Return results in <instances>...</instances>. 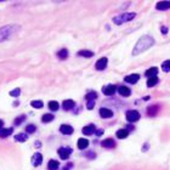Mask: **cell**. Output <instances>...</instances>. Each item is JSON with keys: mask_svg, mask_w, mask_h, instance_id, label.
Here are the masks:
<instances>
[{"mask_svg": "<svg viewBox=\"0 0 170 170\" xmlns=\"http://www.w3.org/2000/svg\"><path fill=\"white\" fill-rule=\"evenodd\" d=\"M153 45H154V39H153L151 35H142V37L137 40V43H136V45H135V48H134V50H133V55H134V56H137V55H140L141 52L148 50V49H150L151 46H153Z\"/></svg>", "mask_w": 170, "mask_h": 170, "instance_id": "1", "label": "cell"}, {"mask_svg": "<svg viewBox=\"0 0 170 170\" xmlns=\"http://www.w3.org/2000/svg\"><path fill=\"white\" fill-rule=\"evenodd\" d=\"M135 16H136V15H135L134 12H124V13H120V15L115 16V17L113 18V22H114L115 24L119 26V24H123V23H126V22L134 19Z\"/></svg>", "mask_w": 170, "mask_h": 170, "instance_id": "2", "label": "cell"}, {"mask_svg": "<svg viewBox=\"0 0 170 170\" xmlns=\"http://www.w3.org/2000/svg\"><path fill=\"white\" fill-rule=\"evenodd\" d=\"M15 33V26H6L0 29V41L9 39Z\"/></svg>", "mask_w": 170, "mask_h": 170, "instance_id": "3", "label": "cell"}, {"mask_svg": "<svg viewBox=\"0 0 170 170\" xmlns=\"http://www.w3.org/2000/svg\"><path fill=\"white\" fill-rule=\"evenodd\" d=\"M125 117H126V120H128L129 123H135V122H137V120L140 119V113H139L137 111L131 109V111H128V112H126Z\"/></svg>", "mask_w": 170, "mask_h": 170, "instance_id": "4", "label": "cell"}, {"mask_svg": "<svg viewBox=\"0 0 170 170\" xmlns=\"http://www.w3.org/2000/svg\"><path fill=\"white\" fill-rule=\"evenodd\" d=\"M72 152H73V150H72L71 147H61V148H58V151H57L58 156H60L62 159H68Z\"/></svg>", "mask_w": 170, "mask_h": 170, "instance_id": "5", "label": "cell"}, {"mask_svg": "<svg viewBox=\"0 0 170 170\" xmlns=\"http://www.w3.org/2000/svg\"><path fill=\"white\" fill-rule=\"evenodd\" d=\"M107 57H101L96 61V65H95V68L97 71H103L106 67H107Z\"/></svg>", "mask_w": 170, "mask_h": 170, "instance_id": "6", "label": "cell"}, {"mask_svg": "<svg viewBox=\"0 0 170 170\" xmlns=\"http://www.w3.org/2000/svg\"><path fill=\"white\" fill-rule=\"evenodd\" d=\"M41 162H43V156H41V153H39V152L34 153L33 157H32V164H33L34 167H39V165L41 164Z\"/></svg>", "mask_w": 170, "mask_h": 170, "instance_id": "7", "label": "cell"}, {"mask_svg": "<svg viewBox=\"0 0 170 170\" xmlns=\"http://www.w3.org/2000/svg\"><path fill=\"white\" fill-rule=\"evenodd\" d=\"M102 90H103V94H104L106 96H112V95L115 92L117 86L113 84H109V85H107V86H104Z\"/></svg>", "mask_w": 170, "mask_h": 170, "instance_id": "8", "label": "cell"}, {"mask_svg": "<svg viewBox=\"0 0 170 170\" xmlns=\"http://www.w3.org/2000/svg\"><path fill=\"white\" fill-rule=\"evenodd\" d=\"M60 131H61L63 135H71V134H73L74 129H73L71 125H68V124H62V125L60 126Z\"/></svg>", "mask_w": 170, "mask_h": 170, "instance_id": "9", "label": "cell"}, {"mask_svg": "<svg viewBox=\"0 0 170 170\" xmlns=\"http://www.w3.org/2000/svg\"><path fill=\"white\" fill-rule=\"evenodd\" d=\"M156 9L159 11H165L170 9V1H159L156 4Z\"/></svg>", "mask_w": 170, "mask_h": 170, "instance_id": "10", "label": "cell"}, {"mask_svg": "<svg viewBox=\"0 0 170 170\" xmlns=\"http://www.w3.org/2000/svg\"><path fill=\"white\" fill-rule=\"evenodd\" d=\"M139 79H140V76L139 74H130V76H126L124 78V80L126 83H129V84H136Z\"/></svg>", "mask_w": 170, "mask_h": 170, "instance_id": "11", "label": "cell"}, {"mask_svg": "<svg viewBox=\"0 0 170 170\" xmlns=\"http://www.w3.org/2000/svg\"><path fill=\"white\" fill-rule=\"evenodd\" d=\"M83 134L84 135H91V134H94L95 131H96V129H95V125L94 124H89V125H86L83 128Z\"/></svg>", "mask_w": 170, "mask_h": 170, "instance_id": "12", "label": "cell"}, {"mask_svg": "<svg viewBox=\"0 0 170 170\" xmlns=\"http://www.w3.org/2000/svg\"><path fill=\"white\" fill-rule=\"evenodd\" d=\"M158 68L157 67H152V68H148L147 71H146V73H145V76L147 77V78H152V77H157V74H158Z\"/></svg>", "mask_w": 170, "mask_h": 170, "instance_id": "13", "label": "cell"}, {"mask_svg": "<svg viewBox=\"0 0 170 170\" xmlns=\"http://www.w3.org/2000/svg\"><path fill=\"white\" fill-rule=\"evenodd\" d=\"M101 145H102V147H104V148H113V147L115 146V142H114L113 139H106V140L102 141Z\"/></svg>", "mask_w": 170, "mask_h": 170, "instance_id": "14", "label": "cell"}, {"mask_svg": "<svg viewBox=\"0 0 170 170\" xmlns=\"http://www.w3.org/2000/svg\"><path fill=\"white\" fill-rule=\"evenodd\" d=\"M74 106H76V103H74L73 100H65L63 103H62V107H63V109H66V111L72 109Z\"/></svg>", "mask_w": 170, "mask_h": 170, "instance_id": "15", "label": "cell"}, {"mask_svg": "<svg viewBox=\"0 0 170 170\" xmlns=\"http://www.w3.org/2000/svg\"><path fill=\"white\" fill-rule=\"evenodd\" d=\"M100 115L102 118H111V117H113V112L108 108H101L100 109Z\"/></svg>", "mask_w": 170, "mask_h": 170, "instance_id": "16", "label": "cell"}, {"mask_svg": "<svg viewBox=\"0 0 170 170\" xmlns=\"http://www.w3.org/2000/svg\"><path fill=\"white\" fill-rule=\"evenodd\" d=\"M115 136H117L118 139H120V140L126 139V137L129 136V131H128L126 129H119V130L115 133Z\"/></svg>", "mask_w": 170, "mask_h": 170, "instance_id": "17", "label": "cell"}, {"mask_svg": "<svg viewBox=\"0 0 170 170\" xmlns=\"http://www.w3.org/2000/svg\"><path fill=\"white\" fill-rule=\"evenodd\" d=\"M118 92L120 94V96H125V97H128V96L131 95V90L129 87H126V86H120L118 89Z\"/></svg>", "mask_w": 170, "mask_h": 170, "instance_id": "18", "label": "cell"}, {"mask_svg": "<svg viewBox=\"0 0 170 170\" xmlns=\"http://www.w3.org/2000/svg\"><path fill=\"white\" fill-rule=\"evenodd\" d=\"M157 113H158V106H157V104L150 106V107L147 108V114H148L150 117H154Z\"/></svg>", "mask_w": 170, "mask_h": 170, "instance_id": "19", "label": "cell"}, {"mask_svg": "<svg viewBox=\"0 0 170 170\" xmlns=\"http://www.w3.org/2000/svg\"><path fill=\"white\" fill-rule=\"evenodd\" d=\"M48 168H49V170H58V168H60V163H58L57 161L51 159V161H49V163H48Z\"/></svg>", "mask_w": 170, "mask_h": 170, "instance_id": "20", "label": "cell"}, {"mask_svg": "<svg viewBox=\"0 0 170 170\" xmlns=\"http://www.w3.org/2000/svg\"><path fill=\"white\" fill-rule=\"evenodd\" d=\"M77 145H78V148H79V150H84V148H87L89 141H87L86 139H79Z\"/></svg>", "mask_w": 170, "mask_h": 170, "instance_id": "21", "label": "cell"}, {"mask_svg": "<svg viewBox=\"0 0 170 170\" xmlns=\"http://www.w3.org/2000/svg\"><path fill=\"white\" fill-rule=\"evenodd\" d=\"M15 140L18 142H26L28 140V135L27 134H17V135H15Z\"/></svg>", "mask_w": 170, "mask_h": 170, "instance_id": "22", "label": "cell"}, {"mask_svg": "<svg viewBox=\"0 0 170 170\" xmlns=\"http://www.w3.org/2000/svg\"><path fill=\"white\" fill-rule=\"evenodd\" d=\"M12 134V129L11 128H6V129H0V137H7L9 135Z\"/></svg>", "mask_w": 170, "mask_h": 170, "instance_id": "23", "label": "cell"}, {"mask_svg": "<svg viewBox=\"0 0 170 170\" xmlns=\"http://www.w3.org/2000/svg\"><path fill=\"white\" fill-rule=\"evenodd\" d=\"M96 98H97V94L95 91H90V92H87L85 95V100L86 101H95Z\"/></svg>", "mask_w": 170, "mask_h": 170, "instance_id": "24", "label": "cell"}, {"mask_svg": "<svg viewBox=\"0 0 170 170\" xmlns=\"http://www.w3.org/2000/svg\"><path fill=\"white\" fill-rule=\"evenodd\" d=\"M55 118H54V115L51 114V113H46V114H44L43 117H41V122L43 123H50V122H52Z\"/></svg>", "mask_w": 170, "mask_h": 170, "instance_id": "25", "label": "cell"}, {"mask_svg": "<svg viewBox=\"0 0 170 170\" xmlns=\"http://www.w3.org/2000/svg\"><path fill=\"white\" fill-rule=\"evenodd\" d=\"M48 106H49V109H50V111H54V112L58 111V107H60L58 102H56V101H50Z\"/></svg>", "mask_w": 170, "mask_h": 170, "instance_id": "26", "label": "cell"}, {"mask_svg": "<svg viewBox=\"0 0 170 170\" xmlns=\"http://www.w3.org/2000/svg\"><path fill=\"white\" fill-rule=\"evenodd\" d=\"M78 56H83V57H92L94 56V52L90 51V50H82L78 52Z\"/></svg>", "mask_w": 170, "mask_h": 170, "instance_id": "27", "label": "cell"}, {"mask_svg": "<svg viewBox=\"0 0 170 170\" xmlns=\"http://www.w3.org/2000/svg\"><path fill=\"white\" fill-rule=\"evenodd\" d=\"M57 57H58V58H61V60H65V58H67V57H68V51H67L66 49H63V50H60V51L57 52Z\"/></svg>", "mask_w": 170, "mask_h": 170, "instance_id": "28", "label": "cell"}, {"mask_svg": "<svg viewBox=\"0 0 170 170\" xmlns=\"http://www.w3.org/2000/svg\"><path fill=\"white\" fill-rule=\"evenodd\" d=\"M158 84V78L157 77H152V78H148V80H147V86L148 87H152V86H154V85Z\"/></svg>", "mask_w": 170, "mask_h": 170, "instance_id": "29", "label": "cell"}, {"mask_svg": "<svg viewBox=\"0 0 170 170\" xmlns=\"http://www.w3.org/2000/svg\"><path fill=\"white\" fill-rule=\"evenodd\" d=\"M30 106L34 107V108H41V107L44 106V103H43L40 100H34V101L30 102Z\"/></svg>", "mask_w": 170, "mask_h": 170, "instance_id": "30", "label": "cell"}, {"mask_svg": "<svg viewBox=\"0 0 170 170\" xmlns=\"http://www.w3.org/2000/svg\"><path fill=\"white\" fill-rule=\"evenodd\" d=\"M162 69H163L164 72H170V60H167V61L163 62V65H162Z\"/></svg>", "mask_w": 170, "mask_h": 170, "instance_id": "31", "label": "cell"}, {"mask_svg": "<svg viewBox=\"0 0 170 170\" xmlns=\"http://www.w3.org/2000/svg\"><path fill=\"white\" fill-rule=\"evenodd\" d=\"M35 125H33V124H29V125H27V128H26V130H27V133L28 134H32V133H34L35 131Z\"/></svg>", "mask_w": 170, "mask_h": 170, "instance_id": "32", "label": "cell"}, {"mask_svg": "<svg viewBox=\"0 0 170 170\" xmlns=\"http://www.w3.org/2000/svg\"><path fill=\"white\" fill-rule=\"evenodd\" d=\"M24 119H26V115H19V117H17L16 120H15V125H19Z\"/></svg>", "mask_w": 170, "mask_h": 170, "instance_id": "33", "label": "cell"}, {"mask_svg": "<svg viewBox=\"0 0 170 170\" xmlns=\"http://www.w3.org/2000/svg\"><path fill=\"white\" fill-rule=\"evenodd\" d=\"M19 94H21V90H19V89H15V90L10 91V95H11V96H18Z\"/></svg>", "mask_w": 170, "mask_h": 170, "instance_id": "34", "label": "cell"}, {"mask_svg": "<svg viewBox=\"0 0 170 170\" xmlns=\"http://www.w3.org/2000/svg\"><path fill=\"white\" fill-rule=\"evenodd\" d=\"M86 102H87V103H86L87 109H92L94 106H95V101H86Z\"/></svg>", "mask_w": 170, "mask_h": 170, "instance_id": "35", "label": "cell"}, {"mask_svg": "<svg viewBox=\"0 0 170 170\" xmlns=\"http://www.w3.org/2000/svg\"><path fill=\"white\" fill-rule=\"evenodd\" d=\"M72 168H73V163H68L67 165H65V167H63V169L62 170H71Z\"/></svg>", "mask_w": 170, "mask_h": 170, "instance_id": "36", "label": "cell"}, {"mask_svg": "<svg viewBox=\"0 0 170 170\" xmlns=\"http://www.w3.org/2000/svg\"><path fill=\"white\" fill-rule=\"evenodd\" d=\"M95 133H96V135H97V136H101V135H102L104 131H103V129H98V130H96Z\"/></svg>", "mask_w": 170, "mask_h": 170, "instance_id": "37", "label": "cell"}, {"mask_svg": "<svg viewBox=\"0 0 170 170\" xmlns=\"http://www.w3.org/2000/svg\"><path fill=\"white\" fill-rule=\"evenodd\" d=\"M96 154L95 153H92V152H90V153H87V157H92V159H94V157H95Z\"/></svg>", "mask_w": 170, "mask_h": 170, "instance_id": "38", "label": "cell"}, {"mask_svg": "<svg viewBox=\"0 0 170 170\" xmlns=\"http://www.w3.org/2000/svg\"><path fill=\"white\" fill-rule=\"evenodd\" d=\"M162 29H163V34H167V30H168V29H167V27H163Z\"/></svg>", "mask_w": 170, "mask_h": 170, "instance_id": "39", "label": "cell"}, {"mask_svg": "<svg viewBox=\"0 0 170 170\" xmlns=\"http://www.w3.org/2000/svg\"><path fill=\"white\" fill-rule=\"evenodd\" d=\"M2 125H4V122H2V120H0V129H2Z\"/></svg>", "mask_w": 170, "mask_h": 170, "instance_id": "40", "label": "cell"}]
</instances>
